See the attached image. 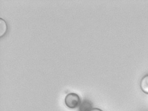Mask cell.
I'll list each match as a JSON object with an SVG mask.
<instances>
[{"label": "cell", "mask_w": 148, "mask_h": 111, "mask_svg": "<svg viewBox=\"0 0 148 111\" xmlns=\"http://www.w3.org/2000/svg\"><path fill=\"white\" fill-rule=\"evenodd\" d=\"M81 101L79 95L76 93H70L65 98L66 106L71 109H75L79 107Z\"/></svg>", "instance_id": "1"}, {"label": "cell", "mask_w": 148, "mask_h": 111, "mask_svg": "<svg viewBox=\"0 0 148 111\" xmlns=\"http://www.w3.org/2000/svg\"><path fill=\"white\" fill-rule=\"evenodd\" d=\"M93 108V105L91 101L84 99L81 101L79 107L78 111H90Z\"/></svg>", "instance_id": "2"}, {"label": "cell", "mask_w": 148, "mask_h": 111, "mask_svg": "<svg viewBox=\"0 0 148 111\" xmlns=\"http://www.w3.org/2000/svg\"><path fill=\"white\" fill-rule=\"evenodd\" d=\"M140 88L143 92L148 94V75H145L141 79Z\"/></svg>", "instance_id": "3"}, {"label": "cell", "mask_w": 148, "mask_h": 111, "mask_svg": "<svg viewBox=\"0 0 148 111\" xmlns=\"http://www.w3.org/2000/svg\"><path fill=\"white\" fill-rule=\"evenodd\" d=\"M7 29L6 22L2 18L0 19V36H3L6 32Z\"/></svg>", "instance_id": "4"}, {"label": "cell", "mask_w": 148, "mask_h": 111, "mask_svg": "<svg viewBox=\"0 0 148 111\" xmlns=\"http://www.w3.org/2000/svg\"><path fill=\"white\" fill-rule=\"evenodd\" d=\"M90 111H103V110H101L100 108H93Z\"/></svg>", "instance_id": "5"}]
</instances>
